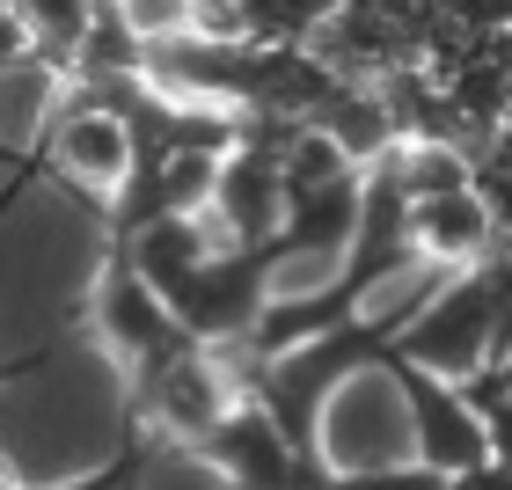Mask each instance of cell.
<instances>
[{
	"mask_svg": "<svg viewBox=\"0 0 512 490\" xmlns=\"http://www.w3.org/2000/svg\"><path fill=\"white\" fill-rule=\"evenodd\" d=\"M388 381L410 410V454L425 461L432 476H469V469L491 461V425H483V410L461 395V381H447V373L417 366L403 352H388Z\"/></svg>",
	"mask_w": 512,
	"mask_h": 490,
	"instance_id": "cell-1",
	"label": "cell"
},
{
	"mask_svg": "<svg viewBox=\"0 0 512 490\" xmlns=\"http://www.w3.org/2000/svg\"><path fill=\"white\" fill-rule=\"evenodd\" d=\"M88 322H96V337L110 344V359H118L125 373L154 366L161 352H176V344H183L176 315H169V300L147 286V271H139V264H132V249H118V242L103 249L96 293H88Z\"/></svg>",
	"mask_w": 512,
	"mask_h": 490,
	"instance_id": "cell-2",
	"label": "cell"
},
{
	"mask_svg": "<svg viewBox=\"0 0 512 490\" xmlns=\"http://www.w3.org/2000/svg\"><path fill=\"white\" fill-rule=\"evenodd\" d=\"M403 359L447 373V381H476L483 366H491V271H461L447 293L432 300L425 315L403 330V344H395Z\"/></svg>",
	"mask_w": 512,
	"mask_h": 490,
	"instance_id": "cell-3",
	"label": "cell"
},
{
	"mask_svg": "<svg viewBox=\"0 0 512 490\" xmlns=\"http://www.w3.org/2000/svg\"><path fill=\"white\" fill-rule=\"evenodd\" d=\"M410 242L425 264H447V271H476L498 256V220L483 191H439V198H410Z\"/></svg>",
	"mask_w": 512,
	"mask_h": 490,
	"instance_id": "cell-4",
	"label": "cell"
},
{
	"mask_svg": "<svg viewBox=\"0 0 512 490\" xmlns=\"http://www.w3.org/2000/svg\"><path fill=\"white\" fill-rule=\"evenodd\" d=\"M337 490H447V476H432L425 461H395V469H352V476H337Z\"/></svg>",
	"mask_w": 512,
	"mask_h": 490,
	"instance_id": "cell-5",
	"label": "cell"
},
{
	"mask_svg": "<svg viewBox=\"0 0 512 490\" xmlns=\"http://www.w3.org/2000/svg\"><path fill=\"white\" fill-rule=\"evenodd\" d=\"M22 59H37V30L22 22V8L8 0V8H0V81H8Z\"/></svg>",
	"mask_w": 512,
	"mask_h": 490,
	"instance_id": "cell-6",
	"label": "cell"
},
{
	"mask_svg": "<svg viewBox=\"0 0 512 490\" xmlns=\"http://www.w3.org/2000/svg\"><path fill=\"white\" fill-rule=\"evenodd\" d=\"M447 490H512V461H483L469 476H447Z\"/></svg>",
	"mask_w": 512,
	"mask_h": 490,
	"instance_id": "cell-7",
	"label": "cell"
},
{
	"mask_svg": "<svg viewBox=\"0 0 512 490\" xmlns=\"http://www.w3.org/2000/svg\"><path fill=\"white\" fill-rule=\"evenodd\" d=\"M483 425H491V461H512V395L483 410Z\"/></svg>",
	"mask_w": 512,
	"mask_h": 490,
	"instance_id": "cell-8",
	"label": "cell"
},
{
	"mask_svg": "<svg viewBox=\"0 0 512 490\" xmlns=\"http://www.w3.org/2000/svg\"><path fill=\"white\" fill-rule=\"evenodd\" d=\"M476 161H483V169H491V176H505V183H512V118H505V125L491 132V147H483Z\"/></svg>",
	"mask_w": 512,
	"mask_h": 490,
	"instance_id": "cell-9",
	"label": "cell"
},
{
	"mask_svg": "<svg viewBox=\"0 0 512 490\" xmlns=\"http://www.w3.org/2000/svg\"><path fill=\"white\" fill-rule=\"evenodd\" d=\"M52 352H59V344H37V352H22V359H0V388H8V381H22V373H37Z\"/></svg>",
	"mask_w": 512,
	"mask_h": 490,
	"instance_id": "cell-10",
	"label": "cell"
},
{
	"mask_svg": "<svg viewBox=\"0 0 512 490\" xmlns=\"http://www.w3.org/2000/svg\"><path fill=\"white\" fill-rule=\"evenodd\" d=\"M498 373H505V381H512V359H505V366H498Z\"/></svg>",
	"mask_w": 512,
	"mask_h": 490,
	"instance_id": "cell-11",
	"label": "cell"
}]
</instances>
